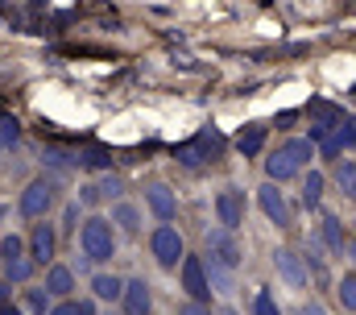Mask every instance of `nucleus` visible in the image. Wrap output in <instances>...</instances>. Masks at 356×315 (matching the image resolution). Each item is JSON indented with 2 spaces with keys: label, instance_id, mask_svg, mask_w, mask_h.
<instances>
[{
  "label": "nucleus",
  "instance_id": "nucleus-1",
  "mask_svg": "<svg viewBox=\"0 0 356 315\" xmlns=\"http://www.w3.org/2000/svg\"><path fill=\"white\" fill-rule=\"evenodd\" d=\"M79 245H83V253H88L91 261H108V257L116 253V233H112V220H104V216H91V220H83V229H79Z\"/></svg>",
  "mask_w": 356,
  "mask_h": 315
},
{
  "label": "nucleus",
  "instance_id": "nucleus-2",
  "mask_svg": "<svg viewBox=\"0 0 356 315\" xmlns=\"http://www.w3.org/2000/svg\"><path fill=\"white\" fill-rule=\"evenodd\" d=\"M220 150H224V141H220V133H211V129H203V133H195L186 146H178L175 158L182 162V166H207V162H216L220 158Z\"/></svg>",
  "mask_w": 356,
  "mask_h": 315
},
{
  "label": "nucleus",
  "instance_id": "nucleus-3",
  "mask_svg": "<svg viewBox=\"0 0 356 315\" xmlns=\"http://www.w3.org/2000/svg\"><path fill=\"white\" fill-rule=\"evenodd\" d=\"M54 191H58V183H54V178H33V183L21 191V216L42 220V216L54 208Z\"/></svg>",
  "mask_w": 356,
  "mask_h": 315
},
{
  "label": "nucleus",
  "instance_id": "nucleus-4",
  "mask_svg": "<svg viewBox=\"0 0 356 315\" xmlns=\"http://www.w3.org/2000/svg\"><path fill=\"white\" fill-rule=\"evenodd\" d=\"M149 249H154L158 266H166V270H175L178 261H186V253H182V236H178V229H170V224L154 229V236H149Z\"/></svg>",
  "mask_w": 356,
  "mask_h": 315
},
{
  "label": "nucleus",
  "instance_id": "nucleus-5",
  "mask_svg": "<svg viewBox=\"0 0 356 315\" xmlns=\"http://www.w3.org/2000/svg\"><path fill=\"white\" fill-rule=\"evenodd\" d=\"M216 216H220V224L224 229H241L245 224V195L236 191V187H224L220 195H216Z\"/></svg>",
  "mask_w": 356,
  "mask_h": 315
},
{
  "label": "nucleus",
  "instance_id": "nucleus-6",
  "mask_svg": "<svg viewBox=\"0 0 356 315\" xmlns=\"http://www.w3.org/2000/svg\"><path fill=\"white\" fill-rule=\"evenodd\" d=\"M182 291L195 299V303H207L211 299V282H207V266L199 257H186L182 261Z\"/></svg>",
  "mask_w": 356,
  "mask_h": 315
},
{
  "label": "nucleus",
  "instance_id": "nucleus-7",
  "mask_svg": "<svg viewBox=\"0 0 356 315\" xmlns=\"http://www.w3.org/2000/svg\"><path fill=\"white\" fill-rule=\"evenodd\" d=\"M207 249H211V261H220V266H228V270L241 266V245H236L232 229H216V233H207Z\"/></svg>",
  "mask_w": 356,
  "mask_h": 315
},
{
  "label": "nucleus",
  "instance_id": "nucleus-8",
  "mask_svg": "<svg viewBox=\"0 0 356 315\" xmlns=\"http://www.w3.org/2000/svg\"><path fill=\"white\" fill-rule=\"evenodd\" d=\"M257 203H261V212L269 216V224H277V229L290 224V208H286V195L277 191V183H266V187L257 191Z\"/></svg>",
  "mask_w": 356,
  "mask_h": 315
},
{
  "label": "nucleus",
  "instance_id": "nucleus-9",
  "mask_svg": "<svg viewBox=\"0 0 356 315\" xmlns=\"http://www.w3.org/2000/svg\"><path fill=\"white\" fill-rule=\"evenodd\" d=\"M273 266H277V274H282L290 286H307V266H302V257H298L294 249H277V253H273Z\"/></svg>",
  "mask_w": 356,
  "mask_h": 315
},
{
  "label": "nucleus",
  "instance_id": "nucleus-10",
  "mask_svg": "<svg viewBox=\"0 0 356 315\" xmlns=\"http://www.w3.org/2000/svg\"><path fill=\"white\" fill-rule=\"evenodd\" d=\"M54 229L50 224H33V233H29V257L38 261V266H50L54 261Z\"/></svg>",
  "mask_w": 356,
  "mask_h": 315
},
{
  "label": "nucleus",
  "instance_id": "nucleus-11",
  "mask_svg": "<svg viewBox=\"0 0 356 315\" xmlns=\"http://www.w3.org/2000/svg\"><path fill=\"white\" fill-rule=\"evenodd\" d=\"M145 203L154 208V216H158V220H175V216H178V199H175V191H170L166 183H154V187L145 191Z\"/></svg>",
  "mask_w": 356,
  "mask_h": 315
},
{
  "label": "nucleus",
  "instance_id": "nucleus-12",
  "mask_svg": "<svg viewBox=\"0 0 356 315\" xmlns=\"http://www.w3.org/2000/svg\"><path fill=\"white\" fill-rule=\"evenodd\" d=\"M353 146H356V121H344V125H340L323 146H319V154L327 158V162H336V158L344 154V150H353Z\"/></svg>",
  "mask_w": 356,
  "mask_h": 315
},
{
  "label": "nucleus",
  "instance_id": "nucleus-13",
  "mask_svg": "<svg viewBox=\"0 0 356 315\" xmlns=\"http://www.w3.org/2000/svg\"><path fill=\"white\" fill-rule=\"evenodd\" d=\"M120 303H124V312L129 315H149V303H154V299H149V286L137 278V282L124 286V299H120Z\"/></svg>",
  "mask_w": 356,
  "mask_h": 315
},
{
  "label": "nucleus",
  "instance_id": "nucleus-14",
  "mask_svg": "<svg viewBox=\"0 0 356 315\" xmlns=\"http://www.w3.org/2000/svg\"><path fill=\"white\" fill-rule=\"evenodd\" d=\"M124 286H129V282H120L116 274H95V278H91V291H95V299H104V303L124 299Z\"/></svg>",
  "mask_w": 356,
  "mask_h": 315
},
{
  "label": "nucleus",
  "instance_id": "nucleus-15",
  "mask_svg": "<svg viewBox=\"0 0 356 315\" xmlns=\"http://www.w3.org/2000/svg\"><path fill=\"white\" fill-rule=\"evenodd\" d=\"M266 174H269V183H286V178L298 174V166H294V158L286 154V150H277V154L266 162Z\"/></svg>",
  "mask_w": 356,
  "mask_h": 315
},
{
  "label": "nucleus",
  "instance_id": "nucleus-16",
  "mask_svg": "<svg viewBox=\"0 0 356 315\" xmlns=\"http://www.w3.org/2000/svg\"><path fill=\"white\" fill-rule=\"evenodd\" d=\"M46 291H50V295H71V291H75V274H71L67 266H50V274H46Z\"/></svg>",
  "mask_w": 356,
  "mask_h": 315
},
{
  "label": "nucleus",
  "instance_id": "nucleus-17",
  "mask_svg": "<svg viewBox=\"0 0 356 315\" xmlns=\"http://www.w3.org/2000/svg\"><path fill=\"white\" fill-rule=\"evenodd\" d=\"M261 146H266V125H249V129L236 137V150H241L245 158L261 154Z\"/></svg>",
  "mask_w": 356,
  "mask_h": 315
},
{
  "label": "nucleus",
  "instance_id": "nucleus-18",
  "mask_svg": "<svg viewBox=\"0 0 356 315\" xmlns=\"http://www.w3.org/2000/svg\"><path fill=\"white\" fill-rule=\"evenodd\" d=\"M311 116H315L319 125H327V129H340V125H344V112H340L336 104H327V100H311Z\"/></svg>",
  "mask_w": 356,
  "mask_h": 315
},
{
  "label": "nucleus",
  "instance_id": "nucleus-19",
  "mask_svg": "<svg viewBox=\"0 0 356 315\" xmlns=\"http://www.w3.org/2000/svg\"><path fill=\"white\" fill-rule=\"evenodd\" d=\"M282 150L294 158V166L302 170V166H311V158H315V141H311V137H294V141H286Z\"/></svg>",
  "mask_w": 356,
  "mask_h": 315
},
{
  "label": "nucleus",
  "instance_id": "nucleus-20",
  "mask_svg": "<svg viewBox=\"0 0 356 315\" xmlns=\"http://www.w3.org/2000/svg\"><path fill=\"white\" fill-rule=\"evenodd\" d=\"M112 224H120L124 233H137V229H141V212H137L133 203H116V208H112Z\"/></svg>",
  "mask_w": 356,
  "mask_h": 315
},
{
  "label": "nucleus",
  "instance_id": "nucleus-21",
  "mask_svg": "<svg viewBox=\"0 0 356 315\" xmlns=\"http://www.w3.org/2000/svg\"><path fill=\"white\" fill-rule=\"evenodd\" d=\"M319 233H323V240H327V249H332V253H344V229H340V220H336V216H323Z\"/></svg>",
  "mask_w": 356,
  "mask_h": 315
},
{
  "label": "nucleus",
  "instance_id": "nucleus-22",
  "mask_svg": "<svg viewBox=\"0 0 356 315\" xmlns=\"http://www.w3.org/2000/svg\"><path fill=\"white\" fill-rule=\"evenodd\" d=\"M319 199H323V174H307V183H302V203H307V208H319Z\"/></svg>",
  "mask_w": 356,
  "mask_h": 315
},
{
  "label": "nucleus",
  "instance_id": "nucleus-23",
  "mask_svg": "<svg viewBox=\"0 0 356 315\" xmlns=\"http://www.w3.org/2000/svg\"><path fill=\"white\" fill-rule=\"evenodd\" d=\"M33 266H38V261H25V257H13V261H4V274H8V282H29V274H33Z\"/></svg>",
  "mask_w": 356,
  "mask_h": 315
},
{
  "label": "nucleus",
  "instance_id": "nucleus-24",
  "mask_svg": "<svg viewBox=\"0 0 356 315\" xmlns=\"http://www.w3.org/2000/svg\"><path fill=\"white\" fill-rule=\"evenodd\" d=\"M21 141V129H17V121L8 116V112H0V150H13Z\"/></svg>",
  "mask_w": 356,
  "mask_h": 315
},
{
  "label": "nucleus",
  "instance_id": "nucleus-25",
  "mask_svg": "<svg viewBox=\"0 0 356 315\" xmlns=\"http://www.w3.org/2000/svg\"><path fill=\"white\" fill-rule=\"evenodd\" d=\"M307 266H311L315 274H323V270H327V257H323V245H319V236H311V240H307Z\"/></svg>",
  "mask_w": 356,
  "mask_h": 315
},
{
  "label": "nucleus",
  "instance_id": "nucleus-26",
  "mask_svg": "<svg viewBox=\"0 0 356 315\" xmlns=\"http://www.w3.org/2000/svg\"><path fill=\"white\" fill-rule=\"evenodd\" d=\"M336 295H340V303H344L348 312H356V274H344V278H340Z\"/></svg>",
  "mask_w": 356,
  "mask_h": 315
},
{
  "label": "nucleus",
  "instance_id": "nucleus-27",
  "mask_svg": "<svg viewBox=\"0 0 356 315\" xmlns=\"http://www.w3.org/2000/svg\"><path fill=\"white\" fill-rule=\"evenodd\" d=\"M25 307H29V312H46V307H50V291H46V286H29V291H25Z\"/></svg>",
  "mask_w": 356,
  "mask_h": 315
},
{
  "label": "nucleus",
  "instance_id": "nucleus-28",
  "mask_svg": "<svg viewBox=\"0 0 356 315\" xmlns=\"http://www.w3.org/2000/svg\"><path fill=\"white\" fill-rule=\"evenodd\" d=\"M253 315H282V307L273 303L269 291H257V299H253Z\"/></svg>",
  "mask_w": 356,
  "mask_h": 315
},
{
  "label": "nucleus",
  "instance_id": "nucleus-29",
  "mask_svg": "<svg viewBox=\"0 0 356 315\" xmlns=\"http://www.w3.org/2000/svg\"><path fill=\"white\" fill-rule=\"evenodd\" d=\"M79 162H83V166H112V158H108V150H99V146H91V150H83V154H79Z\"/></svg>",
  "mask_w": 356,
  "mask_h": 315
},
{
  "label": "nucleus",
  "instance_id": "nucleus-30",
  "mask_svg": "<svg viewBox=\"0 0 356 315\" xmlns=\"http://www.w3.org/2000/svg\"><path fill=\"white\" fill-rule=\"evenodd\" d=\"M21 249H25V240H21V236H4V240H0V257H4V261L21 257Z\"/></svg>",
  "mask_w": 356,
  "mask_h": 315
},
{
  "label": "nucleus",
  "instance_id": "nucleus-31",
  "mask_svg": "<svg viewBox=\"0 0 356 315\" xmlns=\"http://www.w3.org/2000/svg\"><path fill=\"white\" fill-rule=\"evenodd\" d=\"M99 191H104V195H120V191H124V183H120V178H104V183H99Z\"/></svg>",
  "mask_w": 356,
  "mask_h": 315
},
{
  "label": "nucleus",
  "instance_id": "nucleus-32",
  "mask_svg": "<svg viewBox=\"0 0 356 315\" xmlns=\"http://www.w3.org/2000/svg\"><path fill=\"white\" fill-rule=\"evenodd\" d=\"M178 315H207V307H203V303H182Z\"/></svg>",
  "mask_w": 356,
  "mask_h": 315
},
{
  "label": "nucleus",
  "instance_id": "nucleus-33",
  "mask_svg": "<svg viewBox=\"0 0 356 315\" xmlns=\"http://www.w3.org/2000/svg\"><path fill=\"white\" fill-rule=\"evenodd\" d=\"M50 315H79V303H58Z\"/></svg>",
  "mask_w": 356,
  "mask_h": 315
},
{
  "label": "nucleus",
  "instance_id": "nucleus-34",
  "mask_svg": "<svg viewBox=\"0 0 356 315\" xmlns=\"http://www.w3.org/2000/svg\"><path fill=\"white\" fill-rule=\"evenodd\" d=\"M75 220H79V203L67 208V224H63V229H75Z\"/></svg>",
  "mask_w": 356,
  "mask_h": 315
},
{
  "label": "nucleus",
  "instance_id": "nucleus-35",
  "mask_svg": "<svg viewBox=\"0 0 356 315\" xmlns=\"http://www.w3.org/2000/svg\"><path fill=\"white\" fill-rule=\"evenodd\" d=\"M298 315H327V312H323L319 303H307V307H302V312H298Z\"/></svg>",
  "mask_w": 356,
  "mask_h": 315
},
{
  "label": "nucleus",
  "instance_id": "nucleus-36",
  "mask_svg": "<svg viewBox=\"0 0 356 315\" xmlns=\"http://www.w3.org/2000/svg\"><path fill=\"white\" fill-rule=\"evenodd\" d=\"M8 303V282H0V307Z\"/></svg>",
  "mask_w": 356,
  "mask_h": 315
},
{
  "label": "nucleus",
  "instance_id": "nucleus-37",
  "mask_svg": "<svg viewBox=\"0 0 356 315\" xmlns=\"http://www.w3.org/2000/svg\"><path fill=\"white\" fill-rule=\"evenodd\" d=\"M79 315H95V307L91 303H79Z\"/></svg>",
  "mask_w": 356,
  "mask_h": 315
},
{
  "label": "nucleus",
  "instance_id": "nucleus-38",
  "mask_svg": "<svg viewBox=\"0 0 356 315\" xmlns=\"http://www.w3.org/2000/svg\"><path fill=\"white\" fill-rule=\"evenodd\" d=\"M0 315H21V312H17V307H8V303H4V307H0Z\"/></svg>",
  "mask_w": 356,
  "mask_h": 315
},
{
  "label": "nucleus",
  "instance_id": "nucleus-39",
  "mask_svg": "<svg viewBox=\"0 0 356 315\" xmlns=\"http://www.w3.org/2000/svg\"><path fill=\"white\" fill-rule=\"evenodd\" d=\"M0 220H4V208H0Z\"/></svg>",
  "mask_w": 356,
  "mask_h": 315
},
{
  "label": "nucleus",
  "instance_id": "nucleus-40",
  "mask_svg": "<svg viewBox=\"0 0 356 315\" xmlns=\"http://www.w3.org/2000/svg\"><path fill=\"white\" fill-rule=\"evenodd\" d=\"M224 315H236V312H224Z\"/></svg>",
  "mask_w": 356,
  "mask_h": 315
},
{
  "label": "nucleus",
  "instance_id": "nucleus-41",
  "mask_svg": "<svg viewBox=\"0 0 356 315\" xmlns=\"http://www.w3.org/2000/svg\"><path fill=\"white\" fill-rule=\"evenodd\" d=\"M353 195H356V191H353Z\"/></svg>",
  "mask_w": 356,
  "mask_h": 315
}]
</instances>
